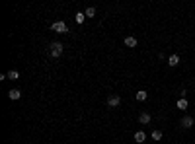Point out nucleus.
Instances as JSON below:
<instances>
[{"label": "nucleus", "instance_id": "nucleus-1", "mask_svg": "<svg viewBox=\"0 0 195 144\" xmlns=\"http://www.w3.org/2000/svg\"><path fill=\"white\" fill-rule=\"evenodd\" d=\"M49 55H51L53 59H59V56L63 55V43H59V41L51 43V45H49Z\"/></svg>", "mask_w": 195, "mask_h": 144}, {"label": "nucleus", "instance_id": "nucleus-2", "mask_svg": "<svg viewBox=\"0 0 195 144\" xmlns=\"http://www.w3.org/2000/svg\"><path fill=\"white\" fill-rule=\"evenodd\" d=\"M51 29H53V31H57V33H66V31H68L66 23L60 22V20H59V22H55V23H51Z\"/></svg>", "mask_w": 195, "mask_h": 144}, {"label": "nucleus", "instance_id": "nucleus-3", "mask_svg": "<svg viewBox=\"0 0 195 144\" xmlns=\"http://www.w3.org/2000/svg\"><path fill=\"white\" fill-rule=\"evenodd\" d=\"M180 125L183 127V129H191V127H193V117L183 115V117H181V121H180Z\"/></svg>", "mask_w": 195, "mask_h": 144}, {"label": "nucleus", "instance_id": "nucleus-4", "mask_svg": "<svg viewBox=\"0 0 195 144\" xmlns=\"http://www.w3.org/2000/svg\"><path fill=\"white\" fill-rule=\"evenodd\" d=\"M107 105H109V107L121 105V98H119V96H109V98H107Z\"/></svg>", "mask_w": 195, "mask_h": 144}, {"label": "nucleus", "instance_id": "nucleus-5", "mask_svg": "<svg viewBox=\"0 0 195 144\" xmlns=\"http://www.w3.org/2000/svg\"><path fill=\"white\" fill-rule=\"evenodd\" d=\"M150 121H152V117H150L148 113H144V111H143V113L139 115V123H140V125H148Z\"/></svg>", "mask_w": 195, "mask_h": 144}, {"label": "nucleus", "instance_id": "nucleus-6", "mask_svg": "<svg viewBox=\"0 0 195 144\" xmlns=\"http://www.w3.org/2000/svg\"><path fill=\"white\" fill-rule=\"evenodd\" d=\"M8 98L10 99H20V98H22V92H20V90H10V92H8Z\"/></svg>", "mask_w": 195, "mask_h": 144}, {"label": "nucleus", "instance_id": "nucleus-7", "mask_svg": "<svg viewBox=\"0 0 195 144\" xmlns=\"http://www.w3.org/2000/svg\"><path fill=\"white\" fill-rule=\"evenodd\" d=\"M144 138H146V135H144L143 130H137V132H135V140H137L139 144H143V142H144Z\"/></svg>", "mask_w": 195, "mask_h": 144}, {"label": "nucleus", "instance_id": "nucleus-8", "mask_svg": "<svg viewBox=\"0 0 195 144\" xmlns=\"http://www.w3.org/2000/svg\"><path fill=\"white\" fill-rule=\"evenodd\" d=\"M168 64H170V66H178V64H180V56H178V55H172L170 59H168Z\"/></svg>", "mask_w": 195, "mask_h": 144}, {"label": "nucleus", "instance_id": "nucleus-9", "mask_svg": "<svg viewBox=\"0 0 195 144\" xmlns=\"http://www.w3.org/2000/svg\"><path fill=\"white\" fill-rule=\"evenodd\" d=\"M84 14H86V18H94V16H96V8H94V6H88V8L84 10Z\"/></svg>", "mask_w": 195, "mask_h": 144}, {"label": "nucleus", "instance_id": "nucleus-10", "mask_svg": "<svg viewBox=\"0 0 195 144\" xmlns=\"http://www.w3.org/2000/svg\"><path fill=\"white\" fill-rule=\"evenodd\" d=\"M125 45L127 47H137V37H125Z\"/></svg>", "mask_w": 195, "mask_h": 144}, {"label": "nucleus", "instance_id": "nucleus-11", "mask_svg": "<svg viewBox=\"0 0 195 144\" xmlns=\"http://www.w3.org/2000/svg\"><path fill=\"white\" fill-rule=\"evenodd\" d=\"M146 98H148V93L144 92V90H139V92H137V99H139V101H144Z\"/></svg>", "mask_w": 195, "mask_h": 144}, {"label": "nucleus", "instance_id": "nucleus-12", "mask_svg": "<svg viewBox=\"0 0 195 144\" xmlns=\"http://www.w3.org/2000/svg\"><path fill=\"white\" fill-rule=\"evenodd\" d=\"M8 78L10 80H18L20 78V72H18V70H10V72H8Z\"/></svg>", "mask_w": 195, "mask_h": 144}, {"label": "nucleus", "instance_id": "nucleus-13", "mask_svg": "<svg viewBox=\"0 0 195 144\" xmlns=\"http://www.w3.org/2000/svg\"><path fill=\"white\" fill-rule=\"evenodd\" d=\"M84 20H86V14H84V12H78V14H76V23H84Z\"/></svg>", "mask_w": 195, "mask_h": 144}, {"label": "nucleus", "instance_id": "nucleus-14", "mask_svg": "<svg viewBox=\"0 0 195 144\" xmlns=\"http://www.w3.org/2000/svg\"><path fill=\"white\" fill-rule=\"evenodd\" d=\"M178 107H180V109H187V99H186V98H181L180 101H178Z\"/></svg>", "mask_w": 195, "mask_h": 144}, {"label": "nucleus", "instance_id": "nucleus-15", "mask_svg": "<svg viewBox=\"0 0 195 144\" xmlns=\"http://www.w3.org/2000/svg\"><path fill=\"white\" fill-rule=\"evenodd\" d=\"M152 138L160 140V138H162V130H152Z\"/></svg>", "mask_w": 195, "mask_h": 144}]
</instances>
